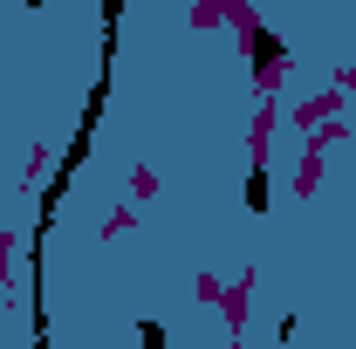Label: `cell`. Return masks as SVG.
<instances>
[{
    "instance_id": "2",
    "label": "cell",
    "mask_w": 356,
    "mask_h": 349,
    "mask_svg": "<svg viewBox=\"0 0 356 349\" xmlns=\"http://www.w3.org/2000/svg\"><path fill=\"white\" fill-rule=\"evenodd\" d=\"M247 213H267V165L247 172Z\"/></svg>"
},
{
    "instance_id": "1",
    "label": "cell",
    "mask_w": 356,
    "mask_h": 349,
    "mask_svg": "<svg viewBox=\"0 0 356 349\" xmlns=\"http://www.w3.org/2000/svg\"><path fill=\"white\" fill-rule=\"evenodd\" d=\"M247 55H254V69H281V55H288V48H281V35L254 28V35H247Z\"/></svg>"
},
{
    "instance_id": "3",
    "label": "cell",
    "mask_w": 356,
    "mask_h": 349,
    "mask_svg": "<svg viewBox=\"0 0 356 349\" xmlns=\"http://www.w3.org/2000/svg\"><path fill=\"white\" fill-rule=\"evenodd\" d=\"M137 349H165V322H137Z\"/></svg>"
}]
</instances>
